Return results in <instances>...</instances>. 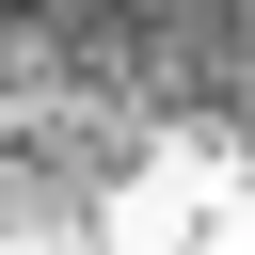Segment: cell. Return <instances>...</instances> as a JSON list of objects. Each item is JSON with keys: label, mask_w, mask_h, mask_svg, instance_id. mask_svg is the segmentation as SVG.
Returning a JSON list of instances; mask_svg holds the SVG:
<instances>
[{"label": "cell", "mask_w": 255, "mask_h": 255, "mask_svg": "<svg viewBox=\"0 0 255 255\" xmlns=\"http://www.w3.org/2000/svg\"><path fill=\"white\" fill-rule=\"evenodd\" d=\"M191 143H255V0H0V207H80Z\"/></svg>", "instance_id": "1"}]
</instances>
